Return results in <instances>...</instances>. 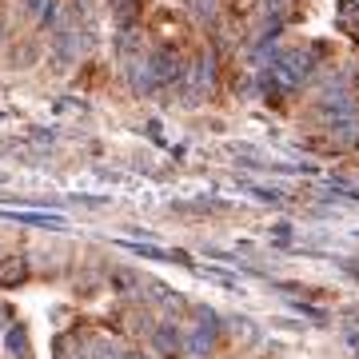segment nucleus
Segmentation results:
<instances>
[{"label": "nucleus", "instance_id": "nucleus-1", "mask_svg": "<svg viewBox=\"0 0 359 359\" xmlns=\"http://www.w3.org/2000/svg\"><path fill=\"white\" fill-rule=\"evenodd\" d=\"M311 72V56L308 52H292L287 60H280V68H276V76H280V84H287V88H295L299 80Z\"/></svg>", "mask_w": 359, "mask_h": 359}]
</instances>
